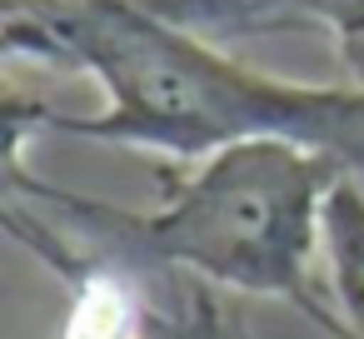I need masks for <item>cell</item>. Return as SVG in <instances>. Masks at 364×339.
<instances>
[{"label":"cell","mask_w":364,"mask_h":339,"mask_svg":"<svg viewBox=\"0 0 364 339\" xmlns=\"http://www.w3.org/2000/svg\"><path fill=\"white\" fill-rule=\"evenodd\" d=\"M36 45L80 60L105 85V110L55 120L100 145L160 150L195 165L240 140H304L349 175L364 170V95L299 90L240 70L130 0H65L36 26Z\"/></svg>","instance_id":"cell-1"},{"label":"cell","mask_w":364,"mask_h":339,"mask_svg":"<svg viewBox=\"0 0 364 339\" xmlns=\"http://www.w3.org/2000/svg\"><path fill=\"white\" fill-rule=\"evenodd\" d=\"M339 180L344 165L329 150L264 135L175 170L165 195L140 215L90 200L85 210L155 264L185 269L215 289L279 299L339 339L324 294V210Z\"/></svg>","instance_id":"cell-2"},{"label":"cell","mask_w":364,"mask_h":339,"mask_svg":"<svg viewBox=\"0 0 364 339\" xmlns=\"http://www.w3.org/2000/svg\"><path fill=\"white\" fill-rule=\"evenodd\" d=\"M324 294L339 339H364V180L349 170L324 210Z\"/></svg>","instance_id":"cell-3"},{"label":"cell","mask_w":364,"mask_h":339,"mask_svg":"<svg viewBox=\"0 0 364 339\" xmlns=\"http://www.w3.org/2000/svg\"><path fill=\"white\" fill-rule=\"evenodd\" d=\"M329 16H334L344 60L354 65V75H364V0H329Z\"/></svg>","instance_id":"cell-4"},{"label":"cell","mask_w":364,"mask_h":339,"mask_svg":"<svg viewBox=\"0 0 364 339\" xmlns=\"http://www.w3.org/2000/svg\"><path fill=\"white\" fill-rule=\"evenodd\" d=\"M105 339H140V334H135V329H130L125 319H110V329H105Z\"/></svg>","instance_id":"cell-5"}]
</instances>
